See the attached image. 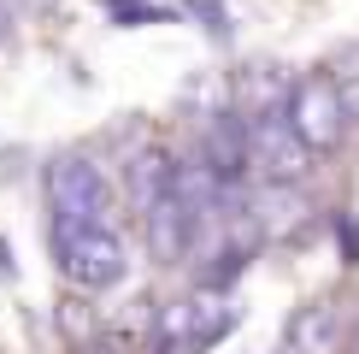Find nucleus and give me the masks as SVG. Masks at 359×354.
Returning <instances> with one entry per match:
<instances>
[{
	"mask_svg": "<svg viewBox=\"0 0 359 354\" xmlns=\"http://www.w3.org/2000/svg\"><path fill=\"white\" fill-rule=\"evenodd\" d=\"M12 6H18V12H48L53 0H12Z\"/></svg>",
	"mask_w": 359,
	"mask_h": 354,
	"instance_id": "obj_12",
	"label": "nucleus"
},
{
	"mask_svg": "<svg viewBox=\"0 0 359 354\" xmlns=\"http://www.w3.org/2000/svg\"><path fill=\"white\" fill-rule=\"evenodd\" d=\"M100 6L118 12V18H130V24H147V18L159 24V6H142V0H100Z\"/></svg>",
	"mask_w": 359,
	"mask_h": 354,
	"instance_id": "obj_9",
	"label": "nucleus"
},
{
	"mask_svg": "<svg viewBox=\"0 0 359 354\" xmlns=\"http://www.w3.org/2000/svg\"><path fill=\"white\" fill-rule=\"evenodd\" d=\"M124 183H130V201L147 213L154 201L171 195V183H177V159L165 154V148H136V154H130V166H124Z\"/></svg>",
	"mask_w": 359,
	"mask_h": 354,
	"instance_id": "obj_6",
	"label": "nucleus"
},
{
	"mask_svg": "<svg viewBox=\"0 0 359 354\" xmlns=\"http://www.w3.org/2000/svg\"><path fill=\"white\" fill-rule=\"evenodd\" d=\"M48 201H53V218H77V225H100L112 206V189H107V171L83 154H65L48 166Z\"/></svg>",
	"mask_w": 359,
	"mask_h": 354,
	"instance_id": "obj_3",
	"label": "nucleus"
},
{
	"mask_svg": "<svg viewBox=\"0 0 359 354\" xmlns=\"http://www.w3.org/2000/svg\"><path fill=\"white\" fill-rule=\"evenodd\" d=\"M336 236H348V266H359V225H353V218H341Z\"/></svg>",
	"mask_w": 359,
	"mask_h": 354,
	"instance_id": "obj_10",
	"label": "nucleus"
},
{
	"mask_svg": "<svg viewBox=\"0 0 359 354\" xmlns=\"http://www.w3.org/2000/svg\"><path fill=\"white\" fill-rule=\"evenodd\" d=\"M53 266L77 289H112L130 272V248L107 218L100 225H77V218H53Z\"/></svg>",
	"mask_w": 359,
	"mask_h": 354,
	"instance_id": "obj_1",
	"label": "nucleus"
},
{
	"mask_svg": "<svg viewBox=\"0 0 359 354\" xmlns=\"http://www.w3.org/2000/svg\"><path fill=\"white\" fill-rule=\"evenodd\" d=\"M336 336H341V319H336V307H330V301L306 307V313L289 324V348H294V354H330V348H336Z\"/></svg>",
	"mask_w": 359,
	"mask_h": 354,
	"instance_id": "obj_7",
	"label": "nucleus"
},
{
	"mask_svg": "<svg viewBox=\"0 0 359 354\" xmlns=\"http://www.w3.org/2000/svg\"><path fill=\"white\" fill-rule=\"evenodd\" d=\"M283 95H289V83H283L277 65H253L248 77H242V107H248V118H253V112H277Z\"/></svg>",
	"mask_w": 359,
	"mask_h": 354,
	"instance_id": "obj_8",
	"label": "nucleus"
},
{
	"mask_svg": "<svg viewBox=\"0 0 359 354\" xmlns=\"http://www.w3.org/2000/svg\"><path fill=\"white\" fill-rule=\"evenodd\" d=\"M6 36H12V6L0 0V48H6Z\"/></svg>",
	"mask_w": 359,
	"mask_h": 354,
	"instance_id": "obj_11",
	"label": "nucleus"
},
{
	"mask_svg": "<svg viewBox=\"0 0 359 354\" xmlns=\"http://www.w3.org/2000/svg\"><path fill=\"white\" fill-rule=\"evenodd\" d=\"M142 218H147V242H154V254L165 260V266H171V260H183V254H189V242H194V230H201V225H194V213H189L177 195L154 201Z\"/></svg>",
	"mask_w": 359,
	"mask_h": 354,
	"instance_id": "obj_5",
	"label": "nucleus"
},
{
	"mask_svg": "<svg viewBox=\"0 0 359 354\" xmlns=\"http://www.w3.org/2000/svg\"><path fill=\"white\" fill-rule=\"evenodd\" d=\"M283 118H289V130L301 136L306 154H330V148H341V136H348L353 100H348V88H341L336 77L312 71V77L289 83V95H283Z\"/></svg>",
	"mask_w": 359,
	"mask_h": 354,
	"instance_id": "obj_2",
	"label": "nucleus"
},
{
	"mask_svg": "<svg viewBox=\"0 0 359 354\" xmlns=\"http://www.w3.org/2000/svg\"><path fill=\"white\" fill-rule=\"evenodd\" d=\"M242 142H248V159H253L265 177H271V183H283V189H289L294 177H306V166H312V154L301 148V136L289 130L283 107H277V112H253V118H242Z\"/></svg>",
	"mask_w": 359,
	"mask_h": 354,
	"instance_id": "obj_4",
	"label": "nucleus"
}]
</instances>
